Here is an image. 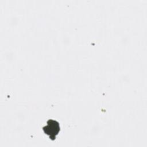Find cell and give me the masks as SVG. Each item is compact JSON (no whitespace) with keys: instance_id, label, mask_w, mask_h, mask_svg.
<instances>
[{"instance_id":"6da1fadb","label":"cell","mask_w":147,"mask_h":147,"mask_svg":"<svg viewBox=\"0 0 147 147\" xmlns=\"http://www.w3.org/2000/svg\"><path fill=\"white\" fill-rule=\"evenodd\" d=\"M48 125L47 126H45L43 128L44 131L47 134H49L50 136L51 139H52V137H53V138L55 139V136L58 133L59 131V124L56 121L52 120L48 121Z\"/></svg>"}]
</instances>
